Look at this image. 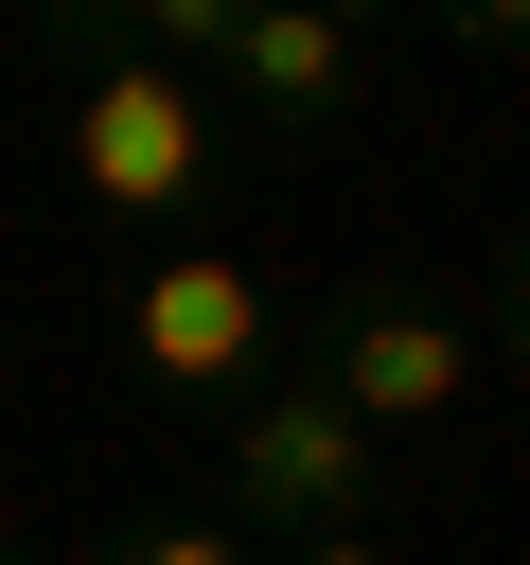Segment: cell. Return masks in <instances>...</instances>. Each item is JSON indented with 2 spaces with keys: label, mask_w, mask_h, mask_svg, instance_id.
<instances>
[{
  "label": "cell",
  "mask_w": 530,
  "mask_h": 565,
  "mask_svg": "<svg viewBox=\"0 0 530 565\" xmlns=\"http://www.w3.org/2000/svg\"><path fill=\"white\" fill-rule=\"evenodd\" d=\"M71 177H88L106 212H194V194H212V106H194L159 53H106V71L71 88Z\"/></svg>",
  "instance_id": "cell-1"
},
{
  "label": "cell",
  "mask_w": 530,
  "mask_h": 565,
  "mask_svg": "<svg viewBox=\"0 0 530 565\" xmlns=\"http://www.w3.org/2000/svg\"><path fill=\"white\" fill-rule=\"evenodd\" d=\"M371 459H389V441H371L318 371H300V388H265V406L230 424V494H247L283 547H336V530L371 512Z\"/></svg>",
  "instance_id": "cell-2"
},
{
  "label": "cell",
  "mask_w": 530,
  "mask_h": 565,
  "mask_svg": "<svg viewBox=\"0 0 530 565\" xmlns=\"http://www.w3.org/2000/svg\"><path fill=\"white\" fill-rule=\"evenodd\" d=\"M318 388L389 441V424H442V406L477 388V335H459L442 300H406V282H353V300L318 318Z\"/></svg>",
  "instance_id": "cell-3"
},
{
  "label": "cell",
  "mask_w": 530,
  "mask_h": 565,
  "mask_svg": "<svg viewBox=\"0 0 530 565\" xmlns=\"http://www.w3.org/2000/svg\"><path fill=\"white\" fill-rule=\"evenodd\" d=\"M124 353H141L159 388H247V371H265V282L212 265V247H177V265H141V300H124Z\"/></svg>",
  "instance_id": "cell-4"
},
{
  "label": "cell",
  "mask_w": 530,
  "mask_h": 565,
  "mask_svg": "<svg viewBox=\"0 0 530 565\" xmlns=\"http://www.w3.org/2000/svg\"><path fill=\"white\" fill-rule=\"evenodd\" d=\"M230 88L265 106V124H318V106H353V18L318 0H247V35H230Z\"/></svg>",
  "instance_id": "cell-5"
},
{
  "label": "cell",
  "mask_w": 530,
  "mask_h": 565,
  "mask_svg": "<svg viewBox=\"0 0 530 565\" xmlns=\"http://www.w3.org/2000/svg\"><path fill=\"white\" fill-rule=\"evenodd\" d=\"M124 565H247V530H141Z\"/></svg>",
  "instance_id": "cell-6"
},
{
  "label": "cell",
  "mask_w": 530,
  "mask_h": 565,
  "mask_svg": "<svg viewBox=\"0 0 530 565\" xmlns=\"http://www.w3.org/2000/svg\"><path fill=\"white\" fill-rule=\"evenodd\" d=\"M283 565H389V547H371V530H336V547H283Z\"/></svg>",
  "instance_id": "cell-7"
},
{
  "label": "cell",
  "mask_w": 530,
  "mask_h": 565,
  "mask_svg": "<svg viewBox=\"0 0 530 565\" xmlns=\"http://www.w3.org/2000/svg\"><path fill=\"white\" fill-rule=\"evenodd\" d=\"M0 565H18V547H0Z\"/></svg>",
  "instance_id": "cell-8"
}]
</instances>
